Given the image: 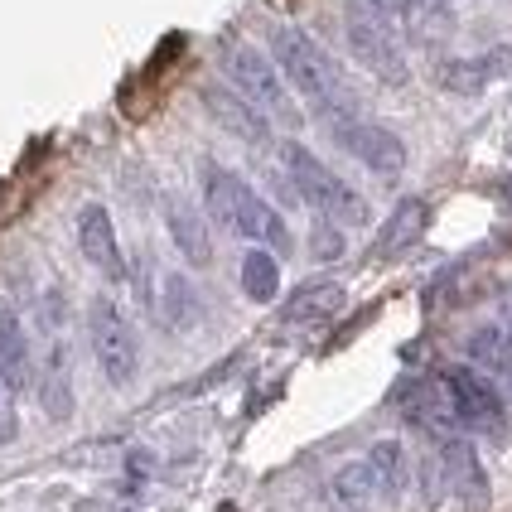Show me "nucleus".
Returning <instances> with one entry per match:
<instances>
[{"label": "nucleus", "mask_w": 512, "mask_h": 512, "mask_svg": "<svg viewBox=\"0 0 512 512\" xmlns=\"http://www.w3.org/2000/svg\"><path fill=\"white\" fill-rule=\"evenodd\" d=\"M266 49H271V63L281 68L285 87H290L305 107H314L319 116L353 112V92L343 83L339 63L324 54L300 25H276L271 39H266Z\"/></svg>", "instance_id": "f257e3e1"}, {"label": "nucleus", "mask_w": 512, "mask_h": 512, "mask_svg": "<svg viewBox=\"0 0 512 512\" xmlns=\"http://www.w3.org/2000/svg\"><path fill=\"white\" fill-rule=\"evenodd\" d=\"M281 165L290 174V189H295V199L310 203L319 218H329V223H368V203L358 199L348 184H343L339 174L329 170L319 155H314L310 145L300 141H285L281 145Z\"/></svg>", "instance_id": "f03ea898"}, {"label": "nucleus", "mask_w": 512, "mask_h": 512, "mask_svg": "<svg viewBox=\"0 0 512 512\" xmlns=\"http://www.w3.org/2000/svg\"><path fill=\"white\" fill-rule=\"evenodd\" d=\"M87 343H92V358L102 377L112 387H131L136 372H141V334L136 324L126 319V310L116 305L112 295H92L87 305Z\"/></svg>", "instance_id": "7ed1b4c3"}, {"label": "nucleus", "mask_w": 512, "mask_h": 512, "mask_svg": "<svg viewBox=\"0 0 512 512\" xmlns=\"http://www.w3.org/2000/svg\"><path fill=\"white\" fill-rule=\"evenodd\" d=\"M223 73H228V87H237V92H242L252 107H261L271 121H300L295 92L285 87L281 68L271 63L266 49L242 44V39H228V44H223Z\"/></svg>", "instance_id": "20e7f679"}, {"label": "nucleus", "mask_w": 512, "mask_h": 512, "mask_svg": "<svg viewBox=\"0 0 512 512\" xmlns=\"http://www.w3.org/2000/svg\"><path fill=\"white\" fill-rule=\"evenodd\" d=\"M343 39H348V54L358 58L377 83L401 87L411 78V63H406V49H401L397 29L387 25L377 10H368L363 0H348V5H343Z\"/></svg>", "instance_id": "39448f33"}, {"label": "nucleus", "mask_w": 512, "mask_h": 512, "mask_svg": "<svg viewBox=\"0 0 512 512\" xmlns=\"http://www.w3.org/2000/svg\"><path fill=\"white\" fill-rule=\"evenodd\" d=\"M440 382H445V392L455 401V416H459V426H464V435H488V440H503L508 435V401L493 387L488 372L459 363V368L440 372Z\"/></svg>", "instance_id": "423d86ee"}, {"label": "nucleus", "mask_w": 512, "mask_h": 512, "mask_svg": "<svg viewBox=\"0 0 512 512\" xmlns=\"http://www.w3.org/2000/svg\"><path fill=\"white\" fill-rule=\"evenodd\" d=\"M329 136H334V145L348 150L363 170L382 174V179H392V174L406 170V141H401L397 131L377 126V121H363V116H353V112L329 116Z\"/></svg>", "instance_id": "0eeeda50"}, {"label": "nucleus", "mask_w": 512, "mask_h": 512, "mask_svg": "<svg viewBox=\"0 0 512 512\" xmlns=\"http://www.w3.org/2000/svg\"><path fill=\"white\" fill-rule=\"evenodd\" d=\"M397 411L406 426H416L430 440L464 435V426H459V416H455V401H450L440 377H406L397 387Z\"/></svg>", "instance_id": "6e6552de"}, {"label": "nucleus", "mask_w": 512, "mask_h": 512, "mask_svg": "<svg viewBox=\"0 0 512 512\" xmlns=\"http://www.w3.org/2000/svg\"><path fill=\"white\" fill-rule=\"evenodd\" d=\"M199 97H203V112L213 116V121H218V126L232 136V141L256 145V150H266V145H271V116L261 112V107H252V102H247L237 87L208 83Z\"/></svg>", "instance_id": "1a4fd4ad"}, {"label": "nucleus", "mask_w": 512, "mask_h": 512, "mask_svg": "<svg viewBox=\"0 0 512 512\" xmlns=\"http://www.w3.org/2000/svg\"><path fill=\"white\" fill-rule=\"evenodd\" d=\"M435 445H440V464H445V479H450V498L464 512H484L493 488H488V469H484V459H479V450L464 435L435 440Z\"/></svg>", "instance_id": "9d476101"}, {"label": "nucleus", "mask_w": 512, "mask_h": 512, "mask_svg": "<svg viewBox=\"0 0 512 512\" xmlns=\"http://www.w3.org/2000/svg\"><path fill=\"white\" fill-rule=\"evenodd\" d=\"M228 232L247 237L256 247H271V252H285V247H290L285 218L256 194L247 179H237V194H232V208H228Z\"/></svg>", "instance_id": "9b49d317"}, {"label": "nucleus", "mask_w": 512, "mask_h": 512, "mask_svg": "<svg viewBox=\"0 0 512 512\" xmlns=\"http://www.w3.org/2000/svg\"><path fill=\"white\" fill-rule=\"evenodd\" d=\"M508 73H512V49L508 44H493V49H484V54L445 58V63L435 68V83L445 87V92L474 97V92H484L488 83H503Z\"/></svg>", "instance_id": "f8f14e48"}, {"label": "nucleus", "mask_w": 512, "mask_h": 512, "mask_svg": "<svg viewBox=\"0 0 512 512\" xmlns=\"http://www.w3.org/2000/svg\"><path fill=\"white\" fill-rule=\"evenodd\" d=\"M78 252H83L87 266H97L102 276H112V281L126 276L121 237H116L112 213H107L102 203H83V208H78Z\"/></svg>", "instance_id": "ddd939ff"}, {"label": "nucleus", "mask_w": 512, "mask_h": 512, "mask_svg": "<svg viewBox=\"0 0 512 512\" xmlns=\"http://www.w3.org/2000/svg\"><path fill=\"white\" fill-rule=\"evenodd\" d=\"M0 387L10 397L34 387V348H29L25 319L10 300H0Z\"/></svg>", "instance_id": "4468645a"}, {"label": "nucleus", "mask_w": 512, "mask_h": 512, "mask_svg": "<svg viewBox=\"0 0 512 512\" xmlns=\"http://www.w3.org/2000/svg\"><path fill=\"white\" fill-rule=\"evenodd\" d=\"M430 228V203L426 199H401L387 218H382V228L372 237V261H397L406 256Z\"/></svg>", "instance_id": "2eb2a0df"}, {"label": "nucleus", "mask_w": 512, "mask_h": 512, "mask_svg": "<svg viewBox=\"0 0 512 512\" xmlns=\"http://www.w3.org/2000/svg\"><path fill=\"white\" fill-rule=\"evenodd\" d=\"M165 228H170L174 247L189 266H208L213 261V237H208V223L203 213L189 199H165Z\"/></svg>", "instance_id": "dca6fc26"}, {"label": "nucleus", "mask_w": 512, "mask_h": 512, "mask_svg": "<svg viewBox=\"0 0 512 512\" xmlns=\"http://www.w3.org/2000/svg\"><path fill=\"white\" fill-rule=\"evenodd\" d=\"M34 392H39L44 411H49L54 421H68V416H73V377H68V348H63V343H54L49 358H44V368L34 372Z\"/></svg>", "instance_id": "f3484780"}, {"label": "nucleus", "mask_w": 512, "mask_h": 512, "mask_svg": "<svg viewBox=\"0 0 512 512\" xmlns=\"http://www.w3.org/2000/svg\"><path fill=\"white\" fill-rule=\"evenodd\" d=\"M343 305V285L334 281H310V285H300L290 300H285V310L281 319L285 324H319V319H334Z\"/></svg>", "instance_id": "a211bd4d"}, {"label": "nucleus", "mask_w": 512, "mask_h": 512, "mask_svg": "<svg viewBox=\"0 0 512 512\" xmlns=\"http://www.w3.org/2000/svg\"><path fill=\"white\" fill-rule=\"evenodd\" d=\"M368 469H372V479H377L382 498H401L406 484H411V455H406L401 440H377L368 450Z\"/></svg>", "instance_id": "6ab92c4d"}, {"label": "nucleus", "mask_w": 512, "mask_h": 512, "mask_svg": "<svg viewBox=\"0 0 512 512\" xmlns=\"http://www.w3.org/2000/svg\"><path fill=\"white\" fill-rule=\"evenodd\" d=\"M464 353H469V368L479 372H512V334L503 324H484L464 339Z\"/></svg>", "instance_id": "aec40b11"}, {"label": "nucleus", "mask_w": 512, "mask_h": 512, "mask_svg": "<svg viewBox=\"0 0 512 512\" xmlns=\"http://www.w3.org/2000/svg\"><path fill=\"white\" fill-rule=\"evenodd\" d=\"M242 290H247V300H256V305H271L281 295V261H276L271 247H252V252L242 256Z\"/></svg>", "instance_id": "412c9836"}, {"label": "nucleus", "mask_w": 512, "mask_h": 512, "mask_svg": "<svg viewBox=\"0 0 512 512\" xmlns=\"http://www.w3.org/2000/svg\"><path fill=\"white\" fill-rule=\"evenodd\" d=\"M372 493H377V479H372L368 459H363V464H343L339 474L329 479V498H334L343 512L372 508Z\"/></svg>", "instance_id": "4be33fe9"}, {"label": "nucleus", "mask_w": 512, "mask_h": 512, "mask_svg": "<svg viewBox=\"0 0 512 512\" xmlns=\"http://www.w3.org/2000/svg\"><path fill=\"white\" fill-rule=\"evenodd\" d=\"M203 208H208V218L218 223V228H228V208H232V194H237V179L242 174L228 170V165H218V160H203Z\"/></svg>", "instance_id": "5701e85b"}, {"label": "nucleus", "mask_w": 512, "mask_h": 512, "mask_svg": "<svg viewBox=\"0 0 512 512\" xmlns=\"http://www.w3.org/2000/svg\"><path fill=\"white\" fill-rule=\"evenodd\" d=\"M160 319L170 324V329H189L194 319H199V290L184 281L179 271L165 276V295H160Z\"/></svg>", "instance_id": "b1692460"}, {"label": "nucleus", "mask_w": 512, "mask_h": 512, "mask_svg": "<svg viewBox=\"0 0 512 512\" xmlns=\"http://www.w3.org/2000/svg\"><path fill=\"white\" fill-rule=\"evenodd\" d=\"M450 498V479H445V464H440V455L421 459V503L426 508H440Z\"/></svg>", "instance_id": "393cba45"}, {"label": "nucleus", "mask_w": 512, "mask_h": 512, "mask_svg": "<svg viewBox=\"0 0 512 512\" xmlns=\"http://www.w3.org/2000/svg\"><path fill=\"white\" fill-rule=\"evenodd\" d=\"M310 252L314 261H339L343 256V228L339 223H329V218H319L310 232Z\"/></svg>", "instance_id": "a878e982"}, {"label": "nucleus", "mask_w": 512, "mask_h": 512, "mask_svg": "<svg viewBox=\"0 0 512 512\" xmlns=\"http://www.w3.org/2000/svg\"><path fill=\"white\" fill-rule=\"evenodd\" d=\"M368 10H377L387 25H406V15H411V0H363Z\"/></svg>", "instance_id": "bb28decb"}, {"label": "nucleus", "mask_w": 512, "mask_h": 512, "mask_svg": "<svg viewBox=\"0 0 512 512\" xmlns=\"http://www.w3.org/2000/svg\"><path fill=\"white\" fill-rule=\"evenodd\" d=\"M20 435V421H15V411H10V392L0 387V445H10Z\"/></svg>", "instance_id": "cd10ccee"}, {"label": "nucleus", "mask_w": 512, "mask_h": 512, "mask_svg": "<svg viewBox=\"0 0 512 512\" xmlns=\"http://www.w3.org/2000/svg\"><path fill=\"white\" fill-rule=\"evenodd\" d=\"M498 324H503V329L512 334V281L498 290Z\"/></svg>", "instance_id": "c85d7f7f"}, {"label": "nucleus", "mask_w": 512, "mask_h": 512, "mask_svg": "<svg viewBox=\"0 0 512 512\" xmlns=\"http://www.w3.org/2000/svg\"><path fill=\"white\" fill-rule=\"evenodd\" d=\"M450 5H455V0H450Z\"/></svg>", "instance_id": "c756f323"}, {"label": "nucleus", "mask_w": 512, "mask_h": 512, "mask_svg": "<svg viewBox=\"0 0 512 512\" xmlns=\"http://www.w3.org/2000/svg\"><path fill=\"white\" fill-rule=\"evenodd\" d=\"M508 377H512V372H508Z\"/></svg>", "instance_id": "7c9ffc66"}]
</instances>
